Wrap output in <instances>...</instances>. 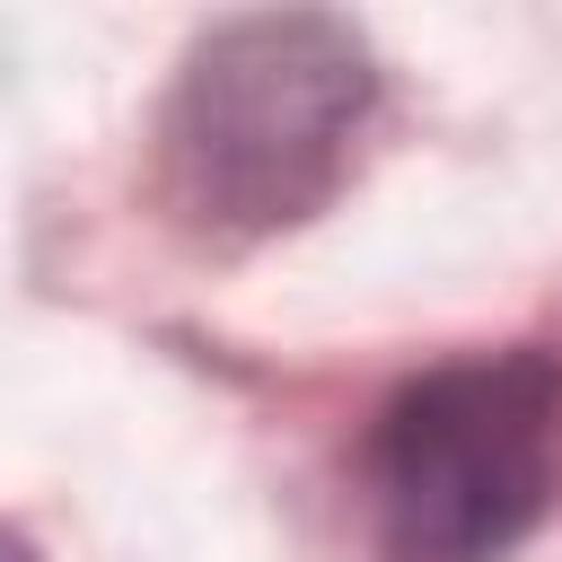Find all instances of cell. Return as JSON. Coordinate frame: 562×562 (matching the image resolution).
I'll list each match as a JSON object with an SVG mask.
<instances>
[{
    "instance_id": "6da1fadb",
    "label": "cell",
    "mask_w": 562,
    "mask_h": 562,
    "mask_svg": "<svg viewBox=\"0 0 562 562\" xmlns=\"http://www.w3.org/2000/svg\"><path fill=\"white\" fill-rule=\"evenodd\" d=\"M378 114V61L342 18L255 9L211 26L158 105V202L211 246L325 211Z\"/></svg>"
},
{
    "instance_id": "7a4b0ae2",
    "label": "cell",
    "mask_w": 562,
    "mask_h": 562,
    "mask_svg": "<svg viewBox=\"0 0 562 562\" xmlns=\"http://www.w3.org/2000/svg\"><path fill=\"white\" fill-rule=\"evenodd\" d=\"M360 474L395 562H501L562 501V360L518 342L404 378Z\"/></svg>"
},
{
    "instance_id": "3957f363",
    "label": "cell",
    "mask_w": 562,
    "mask_h": 562,
    "mask_svg": "<svg viewBox=\"0 0 562 562\" xmlns=\"http://www.w3.org/2000/svg\"><path fill=\"white\" fill-rule=\"evenodd\" d=\"M0 562H35V553H26V544H18L9 527H0Z\"/></svg>"
}]
</instances>
